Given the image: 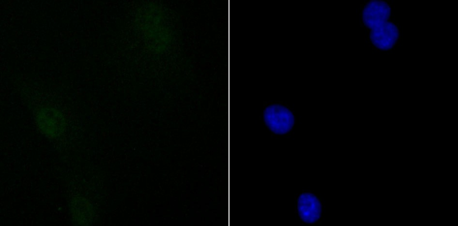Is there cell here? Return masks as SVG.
Listing matches in <instances>:
<instances>
[{"label":"cell","instance_id":"obj_1","mask_svg":"<svg viewBox=\"0 0 458 226\" xmlns=\"http://www.w3.org/2000/svg\"><path fill=\"white\" fill-rule=\"evenodd\" d=\"M391 8L385 1L371 0L364 7L362 18L364 25L370 30L371 43L378 48L383 50L391 49L399 38L397 26L388 21Z\"/></svg>","mask_w":458,"mask_h":226},{"label":"cell","instance_id":"obj_2","mask_svg":"<svg viewBox=\"0 0 458 226\" xmlns=\"http://www.w3.org/2000/svg\"><path fill=\"white\" fill-rule=\"evenodd\" d=\"M264 121L269 128L276 134H284L292 128L295 119L292 112L280 105H272L264 111Z\"/></svg>","mask_w":458,"mask_h":226},{"label":"cell","instance_id":"obj_3","mask_svg":"<svg viewBox=\"0 0 458 226\" xmlns=\"http://www.w3.org/2000/svg\"><path fill=\"white\" fill-rule=\"evenodd\" d=\"M321 205L318 198L310 193H304L297 200V211L305 222L311 224L317 221L321 214Z\"/></svg>","mask_w":458,"mask_h":226},{"label":"cell","instance_id":"obj_4","mask_svg":"<svg viewBox=\"0 0 458 226\" xmlns=\"http://www.w3.org/2000/svg\"><path fill=\"white\" fill-rule=\"evenodd\" d=\"M70 209L75 224L83 226L91 224L93 215V208L85 198L74 197L71 201Z\"/></svg>","mask_w":458,"mask_h":226},{"label":"cell","instance_id":"obj_5","mask_svg":"<svg viewBox=\"0 0 458 226\" xmlns=\"http://www.w3.org/2000/svg\"><path fill=\"white\" fill-rule=\"evenodd\" d=\"M37 122L42 132L50 137L59 136L63 132L64 127L62 117L58 113L50 109L39 115Z\"/></svg>","mask_w":458,"mask_h":226}]
</instances>
